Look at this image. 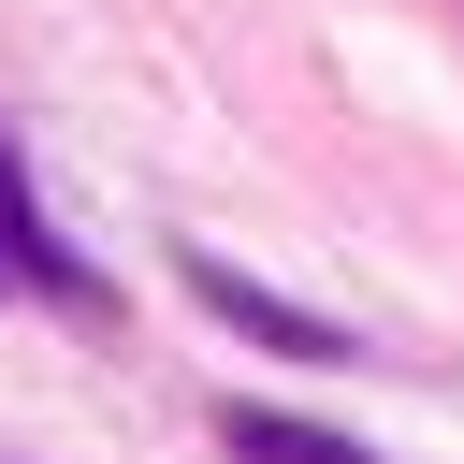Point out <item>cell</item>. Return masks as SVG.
<instances>
[{
  "label": "cell",
  "mask_w": 464,
  "mask_h": 464,
  "mask_svg": "<svg viewBox=\"0 0 464 464\" xmlns=\"http://www.w3.org/2000/svg\"><path fill=\"white\" fill-rule=\"evenodd\" d=\"M232 450H246V464H377V450H348V435H319V420H276V406H232Z\"/></svg>",
  "instance_id": "obj_3"
},
{
  "label": "cell",
  "mask_w": 464,
  "mask_h": 464,
  "mask_svg": "<svg viewBox=\"0 0 464 464\" xmlns=\"http://www.w3.org/2000/svg\"><path fill=\"white\" fill-rule=\"evenodd\" d=\"M188 290H203V319H232L246 348H276V362H362L319 304H290V290H261V276H232L218 246H188Z\"/></svg>",
  "instance_id": "obj_1"
},
{
  "label": "cell",
  "mask_w": 464,
  "mask_h": 464,
  "mask_svg": "<svg viewBox=\"0 0 464 464\" xmlns=\"http://www.w3.org/2000/svg\"><path fill=\"white\" fill-rule=\"evenodd\" d=\"M0 276H29V290H58V304H102V276L72 261V232L44 218V188H29L14 145H0Z\"/></svg>",
  "instance_id": "obj_2"
},
{
  "label": "cell",
  "mask_w": 464,
  "mask_h": 464,
  "mask_svg": "<svg viewBox=\"0 0 464 464\" xmlns=\"http://www.w3.org/2000/svg\"><path fill=\"white\" fill-rule=\"evenodd\" d=\"M0 290H14V276H0Z\"/></svg>",
  "instance_id": "obj_4"
}]
</instances>
